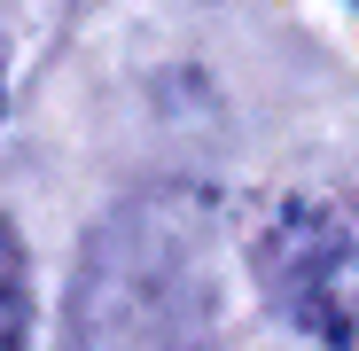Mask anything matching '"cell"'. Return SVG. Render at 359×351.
Returning a JSON list of instances; mask_svg holds the SVG:
<instances>
[{
  "mask_svg": "<svg viewBox=\"0 0 359 351\" xmlns=\"http://www.w3.org/2000/svg\"><path fill=\"white\" fill-rule=\"evenodd\" d=\"M258 266H266V289L328 351H359V203H336V195L281 203L258 242Z\"/></svg>",
  "mask_w": 359,
  "mask_h": 351,
  "instance_id": "1",
  "label": "cell"
},
{
  "mask_svg": "<svg viewBox=\"0 0 359 351\" xmlns=\"http://www.w3.org/2000/svg\"><path fill=\"white\" fill-rule=\"evenodd\" d=\"M24 320H32V297H24V250H16V234L0 226V351H24Z\"/></svg>",
  "mask_w": 359,
  "mask_h": 351,
  "instance_id": "2",
  "label": "cell"
}]
</instances>
